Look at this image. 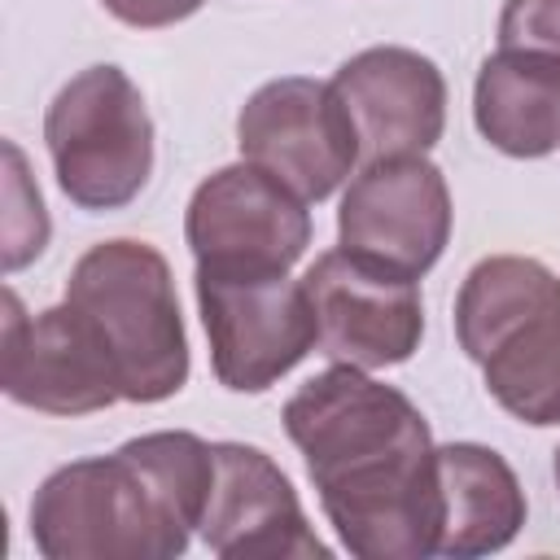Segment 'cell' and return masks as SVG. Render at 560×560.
Returning <instances> with one entry per match:
<instances>
[{
  "label": "cell",
  "mask_w": 560,
  "mask_h": 560,
  "mask_svg": "<svg viewBox=\"0 0 560 560\" xmlns=\"http://www.w3.org/2000/svg\"><path fill=\"white\" fill-rule=\"evenodd\" d=\"M490 398L525 424H560V298L516 319L481 359Z\"/></svg>",
  "instance_id": "15"
},
{
  "label": "cell",
  "mask_w": 560,
  "mask_h": 560,
  "mask_svg": "<svg viewBox=\"0 0 560 560\" xmlns=\"http://www.w3.org/2000/svg\"><path fill=\"white\" fill-rule=\"evenodd\" d=\"M44 140L61 192L83 210H118L149 184L153 122L118 66L74 74L48 105Z\"/></svg>",
  "instance_id": "4"
},
{
  "label": "cell",
  "mask_w": 560,
  "mask_h": 560,
  "mask_svg": "<svg viewBox=\"0 0 560 560\" xmlns=\"http://www.w3.org/2000/svg\"><path fill=\"white\" fill-rule=\"evenodd\" d=\"M201 538L223 560H324L328 547L306 525L289 477L258 446L214 442V486Z\"/></svg>",
  "instance_id": "11"
},
{
  "label": "cell",
  "mask_w": 560,
  "mask_h": 560,
  "mask_svg": "<svg viewBox=\"0 0 560 560\" xmlns=\"http://www.w3.org/2000/svg\"><path fill=\"white\" fill-rule=\"evenodd\" d=\"M245 162L289 184L302 201H324L359 162V131L332 83L289 74L262 83L236 118Z\"/></svg>",
  "instance_id": "6"
},
{
  "label": "cell",
  "mask_w": 560,
  "mask_h": 560,
  "mask_svg": "<svg viewBox=\"0 0 560 560\" xmlns=\"http://www.w3.org/2000/svg\"><path fill=\"white\" fill-rule=\"evenodd\" d=\"M118 22H127V26H144V31H153V26H171V22H184V18H192L206 0H101Z\"/></svg>",
  "instance_id": "19"
},
{
  "label": "cell",
  "mask_w": 560,
  "mask_h": 560,
  "mask_svg": "<svg viewBox=\"0 0 560 560\" xmlns=\"http://www.w3.org/2000/svg\"><path fill=\"white\" fill-rule=\"evenodd\" d=\"M66 302L114 359L127 402H162L188 381V337L166 258L144 241L92 245L66 284Z\"/></svg>",
  "instance_id": "2"
},
{
  "label": "cell",
  "mask_w": 560,
  "mask_h": 560,
  "mask_svg": "<svg viewBox=\"0 0 560 560\" xmlns=\"http://www.w3.org/2000/svg\"><path fill=\"white\" fill-rule=\"evenodd\" d=\"M341 249L420 280L451 236V188L424 153L376 158L350 179L337 210Z\"/></svg>",
  "instance_id": "8"
},
{
  "label": "cell",
  "mask_w": 560,
  "mask_h": 560,
  "mask_svg": "<svg viewBox=\"0 0 560 560\" xmlns=\"http://www.w3.org/2000/svg\"><path fill=\"white\" fill-rule=\"evenodd\" d=\"M4 271H18L31 258H39L48 241V214L39 188L26 175V158L13 140H4Z\"/></svg>",
  "instance_id": "17"
},
{
  "label": "cell",
  "mask_w": 560,
  "mask_h": 560,
  "mask_svg": "<svg viewBox=\"0 0 560 560\" xmlns=\"http://www.w3.org/2000/svg\"><path fill=\"white\" fill-rule=\"evenodd\" d=\"M197 306L214 376L236 394L276 385L319 346L306 284L289 280V271H197Z\"/></svg>",
  "instance_id": "5"
},
{
  "label": "cell",
  "mask_w": 560,
  "mask_h": 560,
  "mask_svg": "<svg viewBox=\"0 0 560 560\" xmlns=\"http://www.w3.org/2000/svg\"><path fill=\"white\" fill-rule=\"evenodd\" d=\"M477 131L508 158H542L560 149V57L499 48L472 88Z\"/></svg>",
  "instance_id": "13"
},
{
  "label": "cell",
  "mask_w": 560,
  "mask_h": 560,
  "mask_svg": "<svg viewBox=\"0 0 560 560\" xmlns=\"http://www.w3.org/2000/svg\"><path fill=\"white\" fill-rule=\"evenodd\" d=\"M499 48L560 57V0H508L499 13Z\"/></svg>",
  "instance_id": "18"
},
{
  "label": "cell",
  "mask_w": 560,
  "mask_h": 560,
  "mask_svg": "<svg viewBox=\"0 0 560 560\" xmlns=\"http://www.w3.org/2000/svg\"><path fill=\"white\" fill-rule=\"evenodd\" d=\"M337 96L350 109L359 131V153L376 158H416L438 144L446 122V83L442 70L411 48H363L332 74Z\"/></svg>",
  "instance_id": "12"
},
{
  "label": "cell",
  "mask_w": 560,
  "mask_h": 560,
  "mask_svg": "<svg viewBox=\"0 0 560 560\" xmlns=\"http://www.w3.org/2000/svg\"><path fill=\"white\" fill-rule=\"evenodd\" d=\"M284 433L359 560H424L442 542V472L420 407L337 363L284 402Z\"/></svg>",
  "instance_id": "1"
},
{
  "label": "cell",
  "mask_w": 560,
  "mask_h": 560,
  "mask_svg": "<svg viewBox=\"0 0 560 560\" xmlns=\"http://www.w3.org/2000/svg\"><path fill=\"white\" fill-rule=\"evenodd\" d=\"M0 385L13 402L48 416H88L122 398L114 359L92 324L70 302L26 315L18 293H4Z\"/></svg>",
  "instance_id": "10"
},
{
  "label": "cell",
  "mask_w": 560,
  "mask_h": 560,
  "mask_svg": "<svg viewBox=\"0 0 560 560\" xmlns=\"http://www.w3.org/2000/svg\"><path fill=\"white\" fill-rule=\"evenodd\" d=\"M31 534L48 560H171L192 529L166 508L153 477L114 451L57 468L35 490Z\"/></svg>",
  "instance_id": "3"
},
{
  "label": "cell",
  "mask_w": 560,
  "mask_h": 560,
  "mask_svg": "<svg viewBox=\"0 0 560 560\" xmlns=\"http://www.w3.org/2000/svg\"><path fill=\"white\" fill-rule=\"evenodd\" d=\"M560 298V280L538 262L521 254L486 258L468 271L459 298H455V332L464 354L477 363L516 319Z\"/></svg>",
  "instance_id": "16"
},
{
  "label": "cell",
  "mask_w": 560,
  "mask_h": 560,
  "mask_svg": "<svg viewBox=\"0 0 560 560\" xmlns=\"http://www.w3.org/2000/svg\"><path fill=\"white\" fill-rule=\"evenodd\" d=\"M442 472V556H486L516 538L525 525V494L508 459L477 442L438 446Z\"/></svg>",
  "instance_id": "14"
},
{
  "label": "cell",
  "mask_w": 560,
  "mask_h": 560,
  "mask_svg": "<svg viewBox=\"0 0 560 560\" xmlns=\"http://www.w3.org/2000/svg\"><path fill=\"white\" fill-rule=\"evenodd\" d=\"M556 486H560V451H556Z\"/></svg>",
  "instance_id": "20"
},
{
  "label": "cell",
  "mask_w": 560,
  "mask_h": 560,
  "mask_svg": "<svg viewBox=\"0 0 560 560\" xmlns=\"http://www.w3.org/2000/svg\"><path fill=\"white\" fill-rule=\"evenodd\" d=\"M315 306L319 350L350 368H394L416 354L424 306L411 276L385 271L350 249H328L302 276Z\"/></svg>",
  "instance_id": "9"
},
{
  "label": "cell",
  "mask_w": 560,
  "mask_h": 560,
  "mask_svg": "<svg viewBox=\"0 0 560 560\" xmlns=\"http://www.w3.org/2000/svg\"><path fill=\"white\" fill-rule=\"evenodd\" d=\"M184 232L197 271H289L311 245V214L289 184L236 162L197 184Z\"/></svg>",
  "instance_id": "7"
}]
</instances>
